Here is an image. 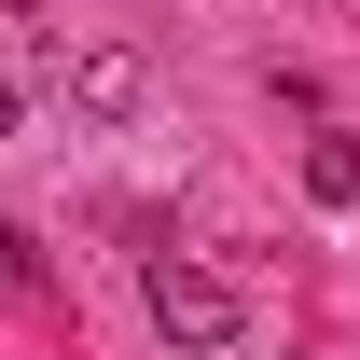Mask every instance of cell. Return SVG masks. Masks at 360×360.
Masks as SVG:
<instances>
[{"label":"cell","mask_w":360,"mask_h":360,"mask_svg":"<svg viewBox=\"0 0 360 360\" xmlns=\"http://www.w3.org/2000/svg\"><path fill=\"white\" fill-rule=\"evenodd\" d=\"M139 305H153V333H167V347H194V360H222V347H236V291H222L208 264H180V250L139 277Z\"/></svg>","instance_id":"6da1fadb"},{"label":"cell","mask_w":360,"mask_h":360,"mask_svg":"<svg viewBox=\"0 0 360 360\" xmlns=\"http://www.w3.org/2000/svg\"><path fill=\"white\" fill-rule=\"evenodd\" d=\"M70 111H97V125L153 111V56H125V42H84V56H70Z\"/></svg>","instance_id":"7a4b0ae2"},{"label":"cell","mask_w":360,"mask_h":360,"mask_svg":"<svg viewBox=\"0 0 360 360\" xmlns=\"http://www.w3.org/2000/svg\"><path fill=\"white\" fill-rule=\"evenodd\" d=\"M305 194L319 208H360V139H305Z\"/></svg>","instance_id":"3957f363"},{"label":"cell","mask_w":360,"mask_h":360,"mask_svg":"<svg viewBox=\"0 0 360 360\" xmlns=\"http://www.w3.org/2000/svg\"><path fill=\"white\" fill-rule=\"evenodd\" d=\"M42 277V250H28V222H0V291H28Z\"/></svg>","instance_id":"277c9868"},{"label":"cell","mask_w":360,"mask_h":360,"mask_svg":"<svg viewBox=\"0 0 360 360\" xmlns=\"http://www.w3.org/2000/svg\"><path fill=\"white\" fill-rule=\"evenodd\" d=\"M14 111H28V97H14V70H0V139H14Z\"/></svg>","instance_id":"5b68a950"}]
</instances>
